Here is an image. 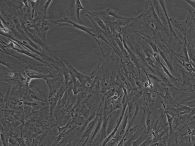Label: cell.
Returning a JSON list of instances; mask_svg holds the SVG:
<instances>
[{
	"mask_svg": "<svg viewBox=\"0 0 195 146\" xmlns=\"http://www.w3.org/2000/svg\"><path fill=\"white\" fill-rule=\"evenodd\" d=\"M54 22H55V23H57V22H58H58H61V23H70V24H71V26H73V27H74L78 28V29H80V30H82L85 31V32H86V33L89 34L90 35L92 36L93 37V38H95V37H94L95 35H94V34H93V33H91V32H90V31L93 30L89 29L86 28V27H83V26L79 25H78L76 24V23H73L72 21H71L70 19H69L68 18H66V17H65V18H64L63 19H61V20H57V21H54Z\"/></svg>",
	"mask_w": 195,
	"mask_h": 146,
	"instance_id": "1",
	"label": "cell"
},
{
	"mask_svg": "<svg viewBox=\"0 0 195 146\" xmlns=\"http://www.w3.org/2000/svg\"><path fill=\"white\" fill-rule=\"evenodd\" d=\"M148 131L145 130L143 134L139 137V138L134 141L132 146H139L142 144L144 141H145L148 138Z\"/></svg>",
	"mask_w": 195,
	"mask_h": 146,
	"instance_id": "2",
	"label": "cell"
},
{
	"mask_svg": "<svg viewBox=\"0 0 195 146\" xmlns=\"http://www.w3.org/2000/svg\"><path fill=\"white\" fill-rule=\"evenodd\" d=\"M75 10H76V14L78 20L81 21L80 19V11L81 10H86L82 6L80 1H75Z\"/></svg>",
	"mask_w": 195,
	"mask_h": 146,
	"instance_id": "3",
	"label": "cell"
},
{
	"mask_svg": "<svg viewBox=\"0 0 195 146\" xmlns=\"http://www.w3.org/2000/svg\"><path fill=\"white\" fill-rule=\"evenodd\" d=\"M151 143H153L152 140L150 138H148L139 146H150Z\"/></svg>",
	"mask_w": 195,
	"mask_h": 146,
	"instance_id": "4",
	"label": "cell"
}]
</instances>
